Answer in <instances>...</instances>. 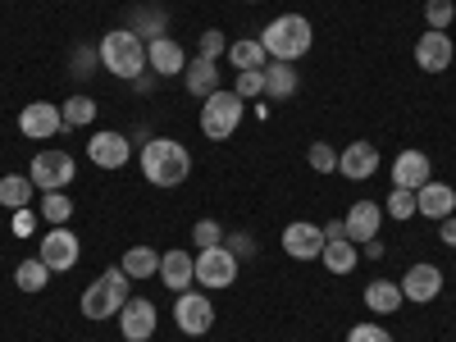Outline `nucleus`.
Returning <instances> with one entry per match:
<instances>
[{
    "label": "nucleus",
    "instance_id": "obj_1",
    "mask_svg": "<svg viewBox=\"0 0 456 342\" xmlns=\"http://www.w3.org/2000/svg\"><path fill=\"white\" fill-rule=\"evenodd\" d=\"M137 160H142V174H146L151 187H178L192 174V151L174 137H146Z\"/></svg>",
    "mask_w": 456,
    "mask_h": 342
},
{
    "label": "nucleus",
    "instance_id": "obj_2",
    "mask_svg": "<svg viewBox=\"0 0 456 342\" xmlns=\"http://www.w3.org/2000/svg\"><path fill=\"white\" fill-rule=\"evenodd\" d=\"M256 42L265 46V55L279 60V64H297L301 55H306L315 46V28L306 14H279L270 28H265Z\"/></svg>",
    "mask_w": 456,
    "mask_h": 342
},
{
    "label": "nucleus",
    "instance_id": "obj_3",
    "mask_svg": "<svg viewBox=\"0 0 456 342\" xmlns=\"http://www.w3.org/2000/svg\"><path fill=\"white\" fill-rule=\"evenodd\" d=\"M96 51H101V69L114 73V78H124V83H133V78L146 73V42L133 28H110Z\"/></svg>",
    "mask_w": 456,
    "mask_h": 342
},
{
    "label": "nucleus",
    "instance_id": "obj_4",
    "mask_svg": "<svg viewBox=\"0 0 456 342\" xmlns=\"http://www.w3.org/2000/svg\"><path fill=\"white\" fill-rule=\"evenodd\" d=\"M128 288H133V279L119 270V265H110L96 283L83 288V320H114L128 301Z\"/></svg>",
    "mask_w": 456,
    "mask_h": 342
},
{
    "label": "nucleus",
    "instance_id": "obj_5",
    "mask_svg": "<svg viewBox=\"0 0 456 342\" xmlns=\"http://www.w3.org/2000/svg\"><path fill=\"white\" fill-rule=\"evenodd\" d=\"M247 119V101L238 96V92H210L206 101H201V133L210 137V142H228L238 133V124Z\"/></svg>",
    "mask_w": 456,
    "mask_h": 342
},
{
    "label": "nucleus",
    "instance_id": "obj_6",
    "mask_svg": "<svg viewBox=\"0 0 456 342\" xmlns=\"http://www.w3.org/2000/svg\"><path fill=\"white\" fill-rule=\"evenodd\" d=\"M73 174H78V165H73L69 151H37L32 165H28V178L37 192H64V187L73 183Z\"/></svg>",
    "mask_w": 456,
    "mask_h": 342
},
{
    "label": "nucleus",
    "instance_id": "obj_7",
    "mask_svg": "<svg viewBox=\"0 0 456 342\" xmlns=\"http://www.w3.org/2000/svg\"><path fill=\"white\" fill-rule=\"evenodd\" d=\"M37 256L51 265V274H69L73 265H78V256H83V242H78V233H73L69 224L64 228H46L42 242H37Z\"/></svg>",
    "mask_w": 456,
    "mask_h": 342
},
{
    "label": "nucleus",
    "instance_id": "obj_8",
    "mask_svg": "<svg viewBox=\"0 0 456 342\" xmlns=\"http://www.w3.org/2000/svg\"><path fill=\"white\" fill-rule=\"evenodd\" d=\"M174 324L187 333V338H206L210 329H215V301L206 297V292H178V301H174Z\"/></svg>",
    "mask_w": 456,
    "mask_h": 342
},
{
    "label": "nucleus",
    "instance_id": "obj_9",
    "mask_svg": "<svg viewBox=\"0 0 456 342\" xmlns=\"http://www.w3.org/2000/svg\"><path fill=\"white\" fill-rule=\"evenodd\" d=\"M238 265L242 260L228 251V247H206V251H197V283L210 288V292L233 288L238 283Z\"/></svg>",
    "mask_w": 456,
    "mask_h": 342
},
{
    "label": "nucleus",
    "instance_id": "obj_10",
    "mask_svg": "<svg viewBox=\"0 0 456 342\" xmlns=\"http://www.w3.org/2000/svg\"><path fill=\"white\" fill-rule=\"evenodd\" d=\"M397 283H402V297L411 301V306H429V301H438V292H443V270L429 265V260H420V265H411Z\"/></svg>",
    "mask_w": 456,
    "mask_h": 342
},
{
    "label": "nucleus",
    "instance_id": "obj_11",
    "mask_svg": "<svg viewBox=\"0 0 456 342\" xmlns=\"http://www.w3.org/2000/svg\"><path fill=\"white\" fill-rule=\"evenodd\" d=\"M156 301H146V297H128L124 301V311H119V333L124 342H146V338H156Z\"/></svg>",
    "mask_w": 456,
    "mask_h": 342
},
{
    "label": "nucleus",
    "instance_id": "obj_12",
    "mask_svg": "<svg viewBox=\"0 0 456 342\" xmlns=\"http://www.w3.org/2000/svg\"><path fill=\"white\" fill-rule=\"evenodd\" d=\"M60 128H64V114H60V105H51V101H28V105L19 110V133L32 137V142H46V137H55Z\"/></svg>",
    "mask_w": 456,
    "mask_h": 342
},
{
    "label": "nucleus",
    "instance_id": "obj_13",
    "mask_svg": "<svg viewBox=\"0 0 456 342\" xmlns=\"http://www.w3.org/2000/svg\"><path fill=\"white\" fill-rule=\"evenodd\" d=\"M128 156H133V146H128V137L124 133H92L87 137V160L96 165V169H124L128 165Z\"/></svg>",
    "mask_w": 456,
    "mask_h": 342
},
{
    "label": "nucleus",
    "instance_id": "obj_14",
    "mask_svg": "<svg viewBox=\"0 0 456 342\" xmlns=\"http://www.w3.org/2000/svg\"><path fill=\"white\" fill-rule=\"evenodd\" d=\"M384 201H356L347 215H342V224H347V238L356 242V247H365V242H374L379 238V228H384Z\"/></svg>",
    "mask_w": 456,
    "mask_h": 342
},
{
    "label": "nucleus",
    "instance_id": "obj_15",
    "mask_svg": "<svg viewBox=\"0 0 456 342\" xmlns=\"http://www.w3.org/2000/svg\"><path fill=\"white\" fill-rule=\"evenodd\" d=\"M283 251L292 260H320L324 251V224H306V219H297L283 228Z\"/></svg>",
    "mask_w": 456,
    "mask_h": 342
},
{
    "label": "nucleus",
    "instance_id": "obj_16",
    "mask_svg": "<svg viewBox=\"0 0 456 342\" xmlns=\"http://www.w3.org/2000/svg\"><path fill=\"white\" fill-rule=\"evenodd\" d=\"M146 69L156 73V78H183L187 51L174 42V37H156V42H146Z\"/></svg>",
    "mask_w": 456,
    "mask_h": 342
},
{
    "label": "nucleus",
    "instance_id": "obj_17",
    "mask_svg": "<svg viewBox=\"0 0 456 342\" xmlns=\"http://www.w3.org/2000/svg\"><path fill=\"white\" fill-rule=\"evenodd\" d=\"M452 60H456L452 37L438 32V28H425V32H420V42H415V64H420L425 73H443Z\"/></svg>",
    "mask_w": 456,
    "mask_h": 342
},
{
    "label": "nucleus",
    "instance_id": "obj_18",
    "mask_svg": "<svg viewBox=\"0 0 456 342\" xmlns=\"http://www.w3.org/2000/svg\"><path fill=\"white\" fill-rule=\"evenodd\" d=\"M338 174L352 178V183H365L379 174V146L374 142H352L338 151Z\"/></svg>",
    "mask_w": 456,
    "mask_h": 342
},
{
    "label": "nucleus",
    "instance_id": "obj_19",
    "mask_svg": "<svg viewBox=\"0 0 456 342\" xmlns=\"http://www.w3.org/2000/svg\"><path fill=\"white\" fill-rule=\"evenodd\" d=\"M160 283L178 297V292H187L197 283V256L192 251H183V247H174V251H165L160 256Z\"/></svg>",
    "mask_w": 456,
    "mask_h": 342
},
{
    "label": "nucleus",
    "instance_id": "obj_20",
    "mask_svg": "<svg viewBox=\"0 0 456 342\" xmlns=\"http://www.w3.org/2000/svg\"><path fill=\"white\" fill-rule=\"evenodd\" d=\"M434 165L425 151H402V156L393 160V187H406V192H420V187L429 183Z\"/></svg>",
    "mask_w": 456,
    "mask_h": 342
},
{
    "label": "nucleus",
    "instance_id": "obj_21",
    "mask_svg": "<svg viewBox=\"0 0 456 342\" xmlns=\"http://www.w3.org/2000/svg\"><path fill=\"white\" fill-rule=\"evenodd\" d=\"M415 206H420V215L425 219H447V215H456V192H452V187L447 183H438V178H429L425 187H420V192H415Z\"/></svg>",
    "mask_w": 456,
    "mask_h": 342
},
{
    "label": "nucleus",
    "instance_id": "obj_22",
    "mask_svg": "<svg viewBox=\"0 0 456 342\" xmlns=\"http://www.w3.org/2000/svg\"><path fill=\"white\" fill-rule=\"evenodd\" d=\"M183 87H187V96H197V101H206L210 92H219V60H187V69H183Z\"/></svg>",
    "mask_w": 456,
    "mask_h": 342
},
{
    "label": "nucleus",
    "instance_id": "obj_23",
    "mask_svg": "<svg viewBox=\"0 0 456 342\" xmlns=\"http://www.w3.org/2000/svg\"><path fill=\"white\" fill-rule=\"evenodd\" d=\"M297 87H301V78L292 64H279V60L265 64V101H292Z\"/></svg>",
    "mask_w": 456,
    "mask_h": 342
},
{
    "label": "nucleus",
    "instance_id": "obj_24",
    "mask_svg": "<svg viewBox=\"0 0 456 342\" xmlns=\"http://www.w3.org/2000/svg\"><path fill=\"white\" fill-rule=\"evenodd\" d=\"M320 260H324V270H329V274H352V270H356V260H361V247H356L352 238H324Z\"/></svg>",
    "mask_w": 456,
    "mask_h": 342
},
{
    "label": "nucleus",
    "instance_id": "obj_25",
    "mask_svg": "<svg viewBox=\"0 0 456 342\" xmlns=\"http://www.w3.org/2000/svg\"><path fill=\"white\" fill-rule=\"evenodd\" d=\"M119 270H124L133 283L156 279V274H160V251H156V247H128L124 260H119Z\"/></svg>",
    "mask_w": 456,
    "mask_h": 342
},
{
    "label": "nucleus",
    "instance_id": "obj_26",
    "mask_svg": "<svg viewBox=\"0 0 456 342\" xmlns=\"http://www.w3.org/2000/svg\"><path fill=\"white\" fill-rule=\"evenodd\" d=\"M402 283H393V279H374V283H365V306L374 311V315H393V311H402Z\"/></svg>",
    "mask_w": 456,
    "mask_h": 342
},
{
    "label": "nucleus",
    "instance_id": "obj_27",
    "mask_svg": "<svg viewBox=\"0 0 456 342\" xmlns=\"http://www.w3.org/2000/svg\"><path fill=\"white\" fill-rule=\"evenodd\" d=\"M124 28H133L142 42H156V37H169V32H165V28H169V14H165L160 5H137Z\"/></svg>",
    "mask_w": 456,
    "mask_h": 342
},
{
    "label": "nucleus",
    "instance_id": "obj_28",
    "mask_svg": "<svg viewBox=\"0 0 456 342\" xmlns=\"http://www.w3.org/2000/svg\"><path fill=\"white\" fill-rule=\"evenodd\" d=\"M228 64H233L238 73H247V69H265L270 64V55H265V46L256 42V37H242V42H228Z\"/></svg>",
    "mask_w": 456,
    "mask_h": 342
},
{
    "label": "nucleus",
    "instance_id": "obj_29",
    "mask_svg": "<svg viewBox=\"0 0 456 342\" xmlns=\"http://www.w3.org/2000/svg\"><path fill=\"white\" fill-rule=\"evenodd\" d=\"M37 197V187L28 174H5L0 178V206L5 210H28V201Z\"/></svg>",
    "mask_w": 456,
    "mask_h": 342
},
{
    "label": "nucleus",
    "instance_id": "obj_30",
    "mask_svg": "<svg viewBox=\"0 0 456 342\" xmlns=\"http://www.w3.org/2000/svg\"><path fill=\"white\" fill-rule=\"evenodd\" d=\"M14 283L19 292H46L51 283V265L42 256H32V260H19V270H14Z\"/></svg>",
    "mask_w": 456,
    "mask_h": 342
},
{
    "label": "nucleus",
    "instance_id": "obj_31",
    "mask_svg": "<svg viewBox=\"0 0 456 342\" xmlns=\"http://www.w3.org/2000/svg\"><path fill=\"white\" fill-rule=\"evenodd\" d=\"M37 215H42V224L51 228H64L73 219V201L64 192H42V206H37Z\"/></svg>",
    "mask_w": 456,
    "mask_h": 342
},
{
    "label": "nucleus",
    "instance_id": "obj_32",
    "mask_svg": "<svg viewBox=\"0 0 456 342\" xmlns=\"http://www.w3.org/2000/svg\"><path fill=\"white\" fill-rule=\"evenodd\" d=\"M60 114H64V128H87L96 119V101L92 96H69L60 105Z\"/></svg>",
    "mask_w": 456,
    "mask_h": 342
},
{
    "label": "nucleus",
    "instance_id": "obj_33",
    "mask_svg": "<svg viewBox=\"0 0 456 342\" xmlns=\"http://www.w3.org/2000/svg\"><path fill=\"white\" fill-rule=\"evenodd\" d=\"M96 69H101V51H96V46H78V51L69 55V73H73L78 83H87Z\"/></svg>",
    "mask_w": 456,
    "mask_h": 342
},
{
    "label": "nucleus",
    "instance_id": "obj_34",
    "mask_svg": "<svg viewBox=\"0 0 456 342\" xmlns=\"http://www.w3.org/2000/svg\"><path fill=\"white\" fill-rule=\"evenodd\" d=\"M384 215H388V219H411V215H420V206H415V192H406V187H393L388 201H384Z\"/></svg>",
    "mask_w": 456,
    "mask_h": 342
},
{
    "label": "nucleus",
    "instance_id": "obj_35",
    "mask_svg": "<svg viewBox=\"0 0 456 342\" xmlns=\"http://www.w3.org/2000/svg\"><path fill=\"white\" fill-rule=\"evenodd\" d=\"M452 19H456V5H452V0H425V23H429V28L447 32Z\"/></svg>",
    "mask_w": 456,
    "mask_h": 342
},
{
    "label": "nucleus",
    "instance_id": "obj_36",
    "mask_svg": "<svg viewBox=\"0 0 456 342\" xmlns=\"http://www.w3.org/2000/svg\"><path fill=\"white\" fill-rule=\"evenodd\" d=\"M306 160H311L315 174H338V151H333L329 142H315V146L306 151Z\"/></svg>",
    "mask_w": 456,
    "mask_h": 342
},
{
    "label": "nucleus",
    "instance_id": "obj_37",
    "mask_svg": "<svg viewBox=\"0 0 456 342\" xmlns=\"http://www.w3.org/2000/svg\"><path fill=\"white\" fill-rule=\"evenodd\" d=\"M233 92H238L242 101H256V96H265V69H247V73H238Z\"/></svg>",
    "mask_w": 456,
    "mask_h": 342
},
{
    "label": "nucleus",
    "instance_id": "obj_38",
    "mask_svg": "<svg viewBox=\"0 0 456 342\" xmlns=\"http://www.w3.org/2000/svg\"><path fill=\"white\" fill-rule=\"evenodd\" d=\"M192 242H197V251H206V247H224V228H219L215 219H201V224L192 228Z\"/></svg>",
    "mask_w": 456,
    "mask_h": 342
},
{
    "label": "nucleus",
    "instance_id": "obj_39",
    "mask_svg": "<svg viewBox=\"0 0 456 342\" xmlns=\"http://www.w3.org/2000/svg\"><path fill=\"white\" fill-rule=\"evenodd\" d=\"M347 342H393V333H388L384 324H374V320H365V324H352Z\"/></svg>",
    "mask_w": 456,
    "mask_h": 342
},
{
    "label": "nucleus",
    "instance_id": "obj_40",
    "mask_svg": "<svg viewBox=\"0 0 456 342\" xmlns=\"http://www.w3.org/2000/svg\"><path fill=\"white\" fill-rule=\"evenodd\" d=\"M224 51H228V37H224L219 28H206V32H201V51H197V55H201V60H219Z\"/></svg>",
    "mask_w": 456,
    "mask_h": 342
},
{
    "label": "nucleus",
    "instance_id": "obj_41",
    "mask_svg": "<svg viewBox=\"0 0 456 342\" xmlns=\"http://www.w3.org/2000/svg\"><path fill=\"white\" fill-rule=\"evenodd\" d=\"M224 247L233 251L238 260H251V256H256V238H251V233H228V238H224Z\"/></svg>",
    "mask_w": 456,
    "mask_h": 342
},
{
    "label": "nucleus",
    "instance_id": "obj_42",
    "mask_svg": "<svg viewBox=\"0 0 456 342\" xmlns=\"http://www.w3.org/2000/svg\"><path fill=\"white\" fill-rule=\"evenodd\" d=\"M438 238H443V247H456V215L438 219Z\"/></svg>",
    "mask_w": 456,
    "mask_h": 342
},
{
    "label": "nucleus",
    "instance_id": "obj_43",
    "mask_svg": "<svg viewBox=\"0 0 456 342\" xmlns=\"http://www.w3.org/2000/svg\"><path fill=\"white\" fill-rule=\"evenodd\" d=\"M324 238H347V224H342V219H329V224H324Z\"/></svg>",
    "mask_w": 456,
    "mask_h": 342
},
{
    "label": "nucleus",
    "instance_id": "obj_44",
    "mask_svg": "<svg viewBox=\"0 0 456 342\" xmlns=\"http://www.w3.org/2000/svg\"><path fill=\"white\" fill-rule=\"evenodd\" d=\"M361 251H365V256H370V260H379V256H384V251H388V247H384V242H379V238H374V242H365V247H361Z\"/></svg>",
    "mask_w": 456,
    "mask_h": 342
},
{
    "label": "nucleus",
    "instance_id": "obj_45",
    "mask_svg": "<svg viewBox=\"0 0 456 342\" xmlns=\"http://www.w3.org/2000/svg\"><path fill=\"white\" fill-rule=\"evenodd\" d=\"M242 5H256V0H242Z\"/></svg>",
    "mask_w": 456,
    "mask_h": 342
}]
</instances>
